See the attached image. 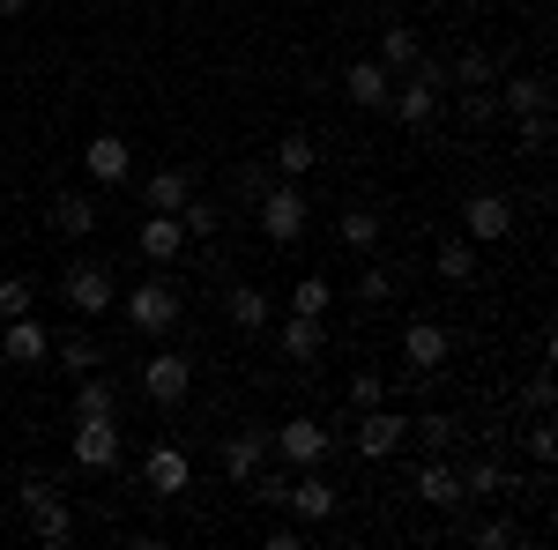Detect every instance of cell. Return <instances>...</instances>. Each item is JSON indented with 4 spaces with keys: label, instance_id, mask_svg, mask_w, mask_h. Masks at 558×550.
<instances>
[{
    "label": "cell",
    "instance_id": "1",
    "mask_svg": "<svg viewBox=\"0 0 558 550\" xmlns=\"http://www.w3.org/2000/svg\"><path fill=\"white\" fill-rule=\"evenodd\" d=\"M23 521H31L38 550H75V536H83V521H75L68 491L52 476H23Z\"/></svg>",
    "mask_w": 558,
    "mask_h": 550
},
{
    "label": "cell",
    "instance_id": "2",
    "mask_svg": "<svg viewBox=\"0 0 558 550\" xmlns=\"http://www.w3.org/2000/svg\"><path fill=\"white\" fill-rule=\"evenodd\" d=\"M254 223H260V239H268V246H299L305 223H313V201H305V186H299V179H276V186H260Z\"/></svg>",
    "mask_w": 558,
    "mask_h": 550
},
{
    "label": "cell",
    "instance_id": "3",
    "mask_svg": "<svg viewBox=\"0 0 558 550\" xmlns=\"http://www.w3.org/2000/svg\"><path fill=\"white\" fill-rule=\"evenodd\" d=\"M268 454L283 468H320L328 454H336V424L320 417H283L276 431H268Z\"/></svg>",
    "mask_w": 558,
    "mask_h": 550
},
{
    "label": "cell",
    "instance_id": "4",
    "mask_svg": "<svg viewBox=\"0 0 558 550\" xmlns=\"http://www.w3.org/2000/svg\"><path fill=\"white\" fill-rule=\"evenodd\" d=\"M120 313H128L134 335H157V342H165L179 328V313H186V297H179L165 276H149V283H134V291L120 297Z\"/></svg>",
    "mask_w": 558,
    "mask_h": 550
},
{
    "label": "cell",
    "instance_id": "5",
    "mask_svg": "<svg viewBox=\"0 0 558 550\" xmlns=\"http://www.w3.org/2000/svg\"><path fill=\"white\" fill-rule=\"evenodd\" d=\"M60 297H68V313H75V320H105V313L120 305V283H112V268H105V260H75V268L60 276Z\"/></svg>",
    "mask_w": 558,
    "mask_h": 550
},
{
    "label": "cell",
    "instance_id": "6",
    "mask_svg": "<svg viewBox=\"0 0 558 550\" xmlns=\"http://www.w3.org/2000/svg\"><path fill=\"white\" fill-rule=\"evenodd\" d=\"M462 239H470V246H499V239H514V194H499V186L462 194Z\"/></svg>",
    "mask_w": 558,
    "mask_h": 550
},
{
    "label": "cell",
    "instance_id": "7",
    "mask_svg": "<svg viewBox=\"0 0 558 550\" xmlns=\"http://www.w3.org/2000/svg\"><path fill=\"white\" fill-rule=\"evenodd\" d=\"M68 454H75L83 476H112V468H120V417H75Z\"/></svg>",
    "mask_w": 558,
    "mask_h": 550
},
{
    "label": "cell",
    "instance_id": "8",
    "mask_svg": "<svg viewBox=\"0 0 558 550\" xmlns=\"http://www.w3.org/2000/svg\"><path fill=\"white\" fill-rule=\"evenodd\" d=\"M142 394H149V410H179V402L194 394V357H186V350H157V357L142 365Z\"/></svg>",
    "mask_w": 558,
    "mask_h": 550
},
{
    "label": "cell",
    "instance_id": "9",
    "mask_svg": "<svg viewBox=\"0 0 558 550\" xmlns=\"http://www.w3.org/2000/svg\"><path fill=\"white\" fill-rule=\"evenodd\" d=\"M350 447H357V454H365V462H387V454H395V447H410V417H402V410H357V417H350Z\"/></svg>",
    "mask_w": 558,
    "mask_h": 550
},
{
    "label": "cell",
    "instance_id": "10",
    "mask_svg": "<svg viewBox=\"0 0 558 550\" xmlns=\"http://www.w3.org/2000/svg\"><path fill=\"white\" fill-rule=\"evenodd\" d=\"M283 513H299L305 528H328V521L343 513V491H336L320 468H299V476H291V491H283Z\"/></svg>",
    "mask_w": 558,
    "mask_h": 550
},
{
    "label": "cell",
    "instance_id": "11",
    "mask_svg": "<svg viewBox=\"0 0 558 550\" xmlns=\"http://www.w3.org/2000/svg\"><path fill=\"white\" fill-rule=\"evenodd\" d=\"M83 171H89L97 194L128 186V179H134V142H128V134H89V142H83Z\"/></svg>",
    "mask_w": 558,
    "mask_h": 550
},
{
    "label": "cell",
    "instance_id": "12",
    "mask_svg": "<svg viewBox=\"0 0 558 550\" xmlns=\"http://www.w3.org/2000/svg\"><path fill=\"white\" fill-rule=\"evenodd\" d=\"M276 454H268V431L260 424H246V431H231V439H216V468L231 476V484H254V468H268Z\"/></svg>",
    "mask_w": 558,
    "mask_h": 550
},
{
    "label": "cell",
    "instance_id": "13",
    "mask_svg": "<svg viewBox=\"0 0 558 550\" xmlns=\"http://www.w3.org/2000/svg\"><path fill=\"white\" fill-rule=\"evenodd\" d=\"M380 112H395L410 134H425L432 120H439V89L432 83H417V75H395V89H387V105Z\"/></svg>",
    "mask_w": 558,
    "mask_h": 550
},
{
    "label": "cell",
    "instance_id": "14",
    "mask_svg": "<svg viewBox=\"0 0 558 550\" xmlns=\"http://www.w3.org/2000/svg\"><path fill=\"white\" fill-rule=\"evenodd\" d=\"M142 484H149L157 499H179V491L194 484V462H186V447H172V439H157V447L142 454Z\"/></svg>",
    "mask_w": 558,
    "mask_h": 550
},
{
    "label": "cell",
    "instance_id": "15",
    "mask_svg": "<svg viewBox=\"0 0 558 550\" xmlns=\"http://www.w3.org/2000/svg\"><path fill=\"white\" fill-rule=\"evenodd\" d=\"M402 357H410V372H417V380H432V372L454 357V335H447L439 320H410V328H402Z\"/></svg>",
    "mask_w": 558,
    "mask_h": 550
},
{
    "label": "cell",
    "instance_id": "16",
    "mask_svg": "<svg viewBox=\"0 0 558 550\" xmlns=\"http://www.w3.org/2000/svg\"><path fill=\"white\" fill-rule=\"evenodd\" d=\"M52 357V335H45V320H0V365H45Z\"/></svg>",
    "mask_w": 558,
    "mask_h": 550
},
{
    "label": "cell",
    "instance_id": "17",
    "mask_svg": "<svg viewBox=\"0 0 558 550\" xmlns=\"http://www.w3.org/2000/svg\"><path fill=\"white\" fill-rule=\"evenodd\" d=\"M417 499H425V506H439V513H454V521L470 513L462 468H447V462H425V468H417Z\"/></svg>",
    "mask_w": 558,
    "mask_h": 550
},
{
    "label": "cell",
    "instance_id": "18",
    "mask_svg": "<svg viewBox=\"0 0 558 550\" xmlns=\"http://www.w3.org/2000/svg\"><path fill=\"white\" fill-rule=\"evenodd\" d=\"M223 320H231L239 335H260V328L276 320V297L254 291V283H231V291H223Z\"/></svg>",
    "mask_w": 558,
    "mask_h": 550
},
{
    "label": "cell",
    "instance_id": "19",
    "mask_svg": "<svg viewBox=\"0 0 558 550\" xmlns=\"http://www.w3.org/2000/svg\"><path fill=\"white\" fill-rule=\"evenodd\" d=\"M134 254H142V260H179V254H186V231H179V216L149 209V216H142V231H134Z\"/></svg>",
    "mask_w": 558,
    "mask_h": 550
},
{
    "label": "cell",
    "instance_id": "20",
    "mask_svg": "<svg viewBox=\"0 0 558 550\" xmlns=\"http://www.w3.org/2000/svg\"><path fill=\"white\" fill-rule=\"evenodd\" d=\"M387 89H395V75H387L380 60H350V68H343V97H350V105L380 112V105H387Z\"/></svg>",
    "mask_w": 558,
    "mask_h": 550
},
{
    "label": "cell",
    "instance_id": "21",
    "mask_svg": "<svg viewBox=\"0 0 558 550\" xmlns=\"http://www.w3.org/2000/svg\"><path fill=\"white\" fill-rule=\"evenodd\" d=\"M492 97H499L507 120H521V112H551V83H544V75H507Z\"/></svg>",
    "mask_w": 558,
    "mask_h": 550
},
{
    "label": "cell",
    "instance_id": "22",
    "mask_svg": "<svg viewBox=\"0 0 558 550\" xmlns=\"http://www.w3.org/2000/svg\"><path fill=\"white\" fill-rule=\"evenodd\" d=\"M97 216H105L97 194H52V231H60V239H89Z\"/></svg>",
    "mask_w": 558,
    "mask_h": 550
},
{
    "label": "cell",
    "instance_id": "23",
    "mask_svg": "<svg viewBox=\"0 0 558 550\" xmlns=\"http://www.w3.org/2000/svg\"><path fill=\"white\" fill-rule=\"evenodd\" d=\"M276 342H283V357H291V365H313V357L328 350V320H305V313H291V320L276 328Z\"/></svg>",
    "mask_w": 558,
    "mask_h": 550
},
{
    "label": "cell",
    "instance_id": "24",
    "mask_svg": "<svg viewBox=\"0 0 558 550\" xmlns=\"http://www.w3.org/2000/svg\"><path fill=\"white\" fill-rule=\"evenodd\" d=\"M417 52H425V45H417V30H410V23H380L373 60H380L387 75H410V68H417Z\"/></svg>",
    "mask_w": 558,
    "mask_h": 550
},
{
    "label": "cell",
    "instance_id": "25",
    "mask_svg": "<svg viewBox=\"0 0 558 550\" xmlns=\"http://www.w3.org/2000/svg\"><path fill=\"white\" fill-rule=\"evenodd\" d=\"M186 194H194V179H186L179 164H157L149 179H142V201H149V209H165V216L186 209Z\"/></svg>",
    "mask_w": 558,
    "mask_h": 550
},
{
    "label": "cell",
    "instance_id": "26",
    "mask_svg": "<svg viewBox=\"0 0 558 550\" xmlns=\"http://www.w3.org/2000/svg\"><path fill=\"white\" fill-rule=\"evenodd\" d=\"M432 276H439V283H476V246L447 231V239L432 246Z\"/></svg>",
    "mask_w": 558,
    "mask_h": 550
},
{
    "label": "cell",
    "instance_id": "27",
    "mask_svg": "<svg viewBox=\"0 0 558 550\" xmlns=\"http://www.w3.org/2000/svg\"><path fill=\"white\" fill-rule=\"evenodd\" d=\"M447 83H454V89H492V83H499V60L476 52V45H462V52L447 60Z\"/></svg>",
    "mask_w": 558,
    "mask_h": 550
},
{
    "label": "cell",
    "instance_id": "28",
    "mask_svg": "<svg viewBox=\"0 0 558 550\" xmlns=\"http://www.w3.org/2000/svg\"><path fill=\"white\" fill-rule=\"evenodd\" d=\"M336 239L350 254H380V209H343L336 216Z\"/></svg>",
    "mask_w": 558,
    "mask_h": 550
},
{
    "label": "cell",
    "instance_id": "29",
    "mask_svg": "<svg viewBox=\"0 0 558 550\" xmlns=\"http://www.w3.org/2000/svg\"><path fill=\"white\" fill-rule=\"evenodd\" d=\"M52 357H60L68 372H105V342H97V335H83V328L52 342Z\"/></svg>",
    "mask_w": 558,
    "mask_h": 550
},
{
    "label": "cell",
    "instance_id": "30",
    "mask_svg": "<svg viewBox=\"0 0 558 550\" xmlns=\"http://www.w3.org/2000/svg\"><path fill=\"white\" fill-rule=\"evenodd\" d=\"M313 164H320V142L313 134H283L276 142V179H305Z\"/></svg>",
    "mask_w": 558,
    "mask_h": 550
},
{
    "label": "cell",
    "instance_id": "31",
    "mask_svg": "<svg viewBox=\"0 0 558 550\" xmlns=\"http://www.w3.org/2000/svg\"><path fill=\"white\" fill-rule=\"evenodd\" d=\"M179 231H186V246H209L216 231H223V201H194V194H186V209H179Z\"/></svg>",
    "mask_w": 558,
    "mask_h": 550
},
{
    "label": "cell",
    "instance_id": "32",
    "mask_svg": "<svg viewBox=\"0 0 558 550\" xmlns=\"http://www.w3.org/2000/svg\"><path fill=\"white\" fill-rule=\"evenodd\" d=\"M75 417H120V387L75 372Z\"/></svg>",
    "mask_w": 558,
    "mask_h": 550
},
{
    "label": "cell",
    "instance_id": "33",
    "mask_svg": "<svg viewBox=\"0 0 558 550\" xmlns=\"http://www.w3.org/2000/svg\"><path fill=\"white\" fill-rule=\"evenodd\" d=\"M462 491H470V506H476V499H507V462H492V454L470 462V468H462Z\"/></svg>",
    "mask_w": 558,
    "mask_h": 550
},
{
    "label": "cell",
    "instance_id": "34",
    "mask_svg": "<svg viewBox=\"0 0 558 550\" xmlns=\"http://www.w3.org/2000/svg\"><path fill=\"white\" fill-rule=\"evenodd\" d=\"M387 402V372H350V394H343V417L336 424H350L357 410H380Z\"/></svg>",
    "mask_w": 558,
    "mask_h": 550
},
{
    "label": "cell",
    "instance_id": "35",
    "mask_svg": "<svg viewBox=\"0 0 558 550\" xmlns=\"http://www.w3.org/2000/svg\"><path fill=\"white\" fill-rule=\"evenodd\" d=\"M454 536H462V543H476V550H514V543H521L514 521H470V528L454 521Z\"/></svg>",
    "mask_w": 558,
    "mask_h": 550
},
{
    "label": "cell",
    "instance_id": "36",
    "mask_svg": "<svg viewBox=\"0 0 558 550\" xmlns=\"http://www.w3.org/2000/svg\"><path fill=\"white\" fill-rule=\"evenodd\" d=\"M328 305H336V283H328V276H299L291 313H305V320H328Z\"/></svg>",
    "mask_w": 558,
    "mask_h": 550
},
{
    "label": "cell",
    "instance_id": "37",
    "mask_svg": "<svg viewBox=\"0 0 558 550\" xmlns=\"http://www.w3.org/2000/svg\"><path fill=\"white\" fill-rule=\"evenodd\" d=\"M357 297H365V305H387V297H402V268H387V260H365V276H357Z\"/></svg>",
    "mask_w": 558,
    "mask_h": 550
},
{
    "label": "cell",
    "instance_id": "38",
    "mask_svg": "<svg viewBox=\"0 0 558 550\" xmlns=\"http://www.w3.org/2000/svg\"><path fill=\"white\" fill-rule=\"evenodd\" d=\"M23 313H38V283L31 276H0V320H23Z\"/></svg>",
    "mask_w": 558,
    "mask_h": 550
},
{
    "label": "cell",
    "instance_id": "39",
    "mask_svg": "<svg viewBox=\"0 0 558 550\" xmlns=\"http://www.w3.org/2000/svg\"><path fill=\"white\" fill-rule=\"evenodd\" d=\"M514 149L521 157H544V149H551V112H521L514 120Z\"/></svg>",
    "mask_w": 558,
    "mask_h": 550
},
{
    "label": "cell",
    "instance_id": "40",
    "mask_svg": "<svg viewBox=\"0 0 558 550\" xmlns=\"http://www.w3.org/2000/svg\"><path fill=\"white\" fill-rule=\"evenodd\" d=\"M521 454H529L536 468H551V462H558V424H551V417H536L529 431H521Z\"/></svg>",
    "mask_w": 558,
    "mask_h": 550
},
{
    "label": "cell",
    "instance_id": "41",
    "mask_svg": "<svg viewBox=\"0 0 558 550\" xmlns=\"http://www.w3.org/2000/svg\"><path fill=\"white\" fill-rule=\"evenodd\" d=\"M410 439H417V447H454L462 431H454V417H439V410H425V417H410Z\"/></svg>",
    "mask_w": 558,
    "mask_h": 550
},
{
    "label": "cell",
    "instance_id": "42",
    "mask_svg": "<svg viewBox=\"0 0 558 550\" xmlns=\"http://www.w3.org/2000/svg\"><path fill=\"white\" fill-rule=\"evenodd\" d=\"M246 491H254L260 506L283 513V491H291V476H283V468H254V484H246Z\"/></svg>",
    "mask_w": 558,
    "mask_h": 550
},
{
    "label": "cell",
    "instance_id": "43",
    "mask_svg": "<svg viewBox=\"0 0 558 550\" xmlns=\"http://www.w3.org/2000/svg\"><path fill=\"white\" fill-rule=\"evenodd\" d=\"M462 112H470V127H484V120L499 112V97H492V89H462Z\"/></svg>",
    "mask_w": 558,
    "mask_h": 550
},
{
    "label": "cell",
    "instance_id": "44",
    "mask_svg": "<svg viewBox=\"0 0 558 550\" xmlns=\"http://www.w3.org/2000/svg\"><path fill=\"white\" fill-rule=\"evenodd\" d=\"M551 402H558L551 372H536V380H529V410H536V417H551Z\"/></svg>",
    "mask_w": 558,
    "mask_h": 550
},
{
    "label": "cell",
    "instance_id": "45",
    "mask_svg": "<svg viewBox=\"0 0 558 550\" xmlns=\"http://www.w3.org/2000/svg\"><path fill=\"white\" fill-rule=\"evenodd\" d=\"M268 550H305V528H291V521H276V528H268Z\"/></svg>",
    "mask_w": 558,
    "mask_h": 550
},
{
    "label": "cell",
    "instance_id": "46",
    "mask_svg": "<svg viewBox=\"0 0 558 550\" xmlns=\"http://www.w3.org/2000/svg\"><path fill=\"white\" fill-rule=\"evenodd\" d=\"M260 186H268V171H260V164L239 171V194H246V201H260Z\"/></svg>",
    "mask_w": 558,
    "mask_h": 550
},
{
    "label": "cell",
    "instance_id": "47",
    "mask_svg": "<svg viewBox=\"0 0 558 550\" xmlns=\"http://www.w3.org/2000/svg\"><path fill=\"white\" fill-rule=\"evenodd\" d=\"M0 15H8V23H15V15H31V0H0Z\"/></svg>",
    "mask_w": 558,
    "mask_h": 550
}]
</instances>
